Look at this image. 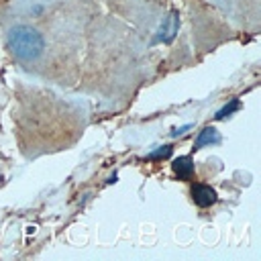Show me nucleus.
<instances>
[{
    "label": "nucleus",
    "mask_w": 261,
    "mask_h": 261,
    "mask_svg": "<svg viewBox=\"0 0 261 261\" xmlns=\"http://www.w3.org/2000/svg\"><path fill=\"white\" fill-rule=\"evenodd\" d=\"M8 47H10V51L18 59L33 61V59H37L43 53L45 39L33 27H29V24H16V27H12L8 31Z\"/></svg>",
    "instance_id": "nucleus-1"
},
{
    "label": "nucleus",
    "mask_w": 261,
    "mask_h": 261,
    "mask_svg": "<svg viewBox=\"0 0 261 261\" xmlns=\"http://www.w3.org/2000/svg\"><path fill=\"white\" fill-rule=\"evenodd\" d=\"M192 200L200 208H208L216 202V192H214V188H210L206 184H194L192 186Z\"/></svg>",
    "instance_id": "nucleus-2"
},
{
    "label": "nucleus",
    "mask_w": 261,
    "mask_h": 261,
    "mask_svg": "<svg viewBox=\"0 0 261 261\" xmlns=\"http://www.w3.org/2000/svg\"><path fill=\"white\" fill-rule=\"evenodd\" d=\"M177 29H179V14H177V12H171V14L163 20V24L159 27V33H157L155 41H157V43H169V41L175 37Z\"/></svg>",
    "instance_id": "nucleus-3"
},
{
    "label": "nucleus",
    "mask_w": 261,
    "mask_h": 261,
    "mask_svg": "<svg viewBox=\"0 0 261 261\" xmlns=\"http://www.w3.org/2000/svg\"><path fill=\"white\" fill-rule=\"evenodd\" d=\"M171 169H173V173H175L179 179H188V177H192V173H194V161H192V157H188V155L177 157V159H173Z\"/></svg>",
    "instance_id": "nucleus-4"
},
{
    "label": "nucleus",
    "mask_w": 261,
    "mask_h": 261,
    "mask_svg": "<svg viewBox=\"0 0 261 261\" xmlns=\"http://www.w3.org/2000/svg\"><path fill=\"white\" fill-rule=\"evenodd\" d=\"M218 141H220L218 130H216L214 126H206V128L200 130V135H198V139H196V149H200V147H204V145L218 143Z\"/></svg>",
    "instance_id": "nucleus-5"
},
{
    "label": "nucleus",
    "mask_w": 261,
    "mask_h": 261,
    "mask_svg": "<svg viewBox=\"0 0 261 261\" xmlns=\"http://www.w3.org/2000/svg\"><path fill=\"white\" fill-rule=\"evenodd\" d=\"M169 155H171V147H169V145H163V147L155 149L153 153H149L147 159H149V161H155V159H167Z\"/></svg>",
    "instance_id": "nucleus-6"
},
{
    "label": "nucleus",
    "mask_w": 261,
    "mask_h": 261,
    "mask_svg": "<svg viewBox=\"0 0 261 261\" xmlns=\"http://www.w3.org/2000/svg\"><path fill=\"white\" fill-rule=\"evenodd\" d=\"M237 108H239V100H230V104H226L224 108H220V110L216 112V118H218V120H222V118L230 116V114H232Z\"/></svg>",
    "instance_id": "nucleus-7"
},
{
    "label": "nucleus",
    "mask_w": 261,
    "mask_h": 261,
    "mask_svg": "<svg viewBox=\"0 0 261 261\" xmlns=\"http://www.w3.org/2000/svg\"><path fill=\"white\" fill-rule=\"evenodd\" d=\"M188 128H190V124H186V126H179V128H173V130H171V137H179V135H181V133H186Z\"/></svg>",
    "instance_id": "nucleus-8"
}]
</instances>
